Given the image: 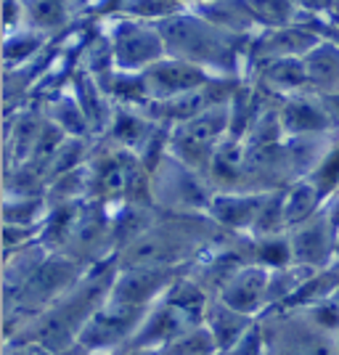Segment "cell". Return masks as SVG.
<instances>
[{"instance_id": "obj_1", "label": "cell", "mask_w": 339, "mask_h": 355, "mask_svg": "<svg viewBox=\"0 0 339 355\" xmlns=\"http://www.w3.org/2000/svg\"><path fill=\"white\" fill-rule=\"evenodd\" d=\"M117 270L119 268L114 257L90 266L69 295H64L59 302H53L51 308L24 321L8 340L32 342L56 355L69 350L80 342V334L93 318V313L109 300Z\"/></svg>"}, {"instance_id": "obj_2", "label": "cell", "mask_w": 339, "mask_h": 355, "mask_svg": "<svg viewBox=\"0 0 339 355\" xmlns=\"http://www.w3.org/2000/svg\"><path fill=\"white\" fill-rule=\"evenodd\" d=\"M157 24L164 37L167 56L202 67L215 77L247 80V51L252 37L223 32L191 8L159 19Z\"/></svg>"}, {"instance_id": "obj_3", "label": "cell", "mask_w": 339, "mask_h": 355, "mask_svg": "<svg viewBox=\"0 0 339 355\" xmlns=\"http://www.w3.org/2000/svg\"><path fill=\"white\" fill-rule=\"evenodd\" d=\"M228 236L209 215H167L119 252L117 268H191L212 244Z\"/></svg>"}, {"instance_id": "obj_4", "label": "cell", "mask_w": 339, "mask_h": 355, "mask_svg": "<svg viewBox=\"0 0 339 355\" xmlns=\"http://www.w3.org/2000/svg\"><path fill=\"white\" fill-rule=\"evenodd\" d=\"M85 270H88V266L77 263L61 252H51V257L35 273V279L21 289V295L16 297L11 305L3 308V321H6L3 340H8L24 321H30L32 315L43 313L53 302H59L64 295H69L80 284V279L85 276Z\"/></svg>"}, {"instance_id": "obj_5", "label": "cell", "mask_w": 339, "mask_h": 355, "mask_svg": "<svg viewBox=\"0 0 339 355\" xmlns=\"http://www.w3.org/2000/svg\"><path fill=\"white\" fill-rule=\"evenodd\" d=\"M101 30L106 35V40H109V45H112V56H114L117 72L141 74L167 56L159 24L151 21V19L114 14L103 19Z\"/></svg>"}, {"instance_id": "obj_6", "label": "cell", "mask_w": 339, "mask_h": 355, "mask_svg": "<svg viewBox=\"0 0 339 355\" xmlns=\"http://www.w3.org/2000/svg\"><path fill=\"white\" fill-rule=\"evenodd\" d=\"M154 207L167 215H207L212 202V186L189 164L175 159L170 151L151 167Z\"/></svg>"}, {"instance_id": "obj_7", "label": "cell", "mask_w": 339, "mask_h": 355, "mask_svg": "<svg viewBox=\"0 0 339 355\" xmlns=\"http://www.w3.org/2000/svg\"><path fill=\"white\" fill-rule=\"evenodd\" d=\"M228 135H231V104L212 106L189 122L170 128L167 151L183 164H189L191 170H196L199 175H207L215 151Z\"/></svg>"}, {"instance_id": "obj_8", "label": "cell", "mask_w": 339, "mask_h": 355, "mask_svg": "<svg viewBox=\"0 0 339 355\" xmlns=\"http://www.w3.org/2000/svg\"><path fill=\"white\" fill-rule=\"evenodd\" d=\"M260 324L268 355H334V337L321 331L305 311H268Z\"/></svg>"}, {"instance_id": "obj_9", "label": "cell", "mask_w": 339, "mask_h": 355, "mask_svg": "<svg viewBox=\"0 0 339 355\" xmlns=\"http://www.w3.org/2000/svg\"><path fill=\"white\" fill-rule=\"evenodd\" d=\"M141 159L109 146L106 141H96L88 157L90 175V202L103 207H117L128 199L135 173L141 170Z\"/></svg>"}, {"instance_id": "obj_10", "label": "cell", "mask_w": 339, "mask_h": 355, "mask_svg": "<svg viewBox=\"0 0 339 355\" xmlns=\"http://www.w3.org/2000/svg\"><path fill=\"white\" fill-rule=\"evenodd\" d=\"M146 313L148 308H130V305H122L114 300H106L101 308L93 313L88 326L82 329L77 345H82L93 355L122 353L133 342Z\"/></svg>"}, {"instance_id": "obj_11", "label": "cell", "mask_w": 339, "mask_h": 355, "mask_svg": "<svg viewBox=\"0 0 339 355\" xmlns=\"http://www.w3.org/2000/svg\"><path fill=\"white\" fill-rule=\"evenodd\" d=\"M286 236L292 247V266L305 270H326L334 266L339 254V231L324 209L315 218L286 231Z\"/></svg>"}, {"instance_id": "obj_12", "label": "cell", "mask_w": 339, "mask_h": 355, "mask_svg": "<svg viewBox=\"0 0 339 355\" xmlns=\"http://www.w3.org/2000/svg\"><path fill=\"white\" fill-rule=\"evenodd\" d=\"M144 85H146L148 104H162V101H173L186 93L205 88L215 80V74L205 72L202 67H193L189 61L164 56L157 61L154 67H148L146 72H141Z\"/></svg>"}, {"instance_id": "obj_13", "label": "cell", "mask_w": 339, "mask_h": 355, "mask_svg": "<svg viewBox=\"0 0 339 355\" xmlns=\"http://www.w3.org/2000/svg\"><path fill=\"white\" fill-rule=\"evenodd\" d=\"M186 270L189 268H119L109 300L130 308H151Z\"/></svg>"}, {"instance_id": "obj_14", "label": "cell", "mask_w": 339, "mask_h": 355, "mask_svg": "<svg viewBox=\"0 0 339 355\" xmlns=\"http://www.w3.org/2000/svg\"><path fill=\"white\" fill-rule=\"evenodd\" d=\"M324 37L315 30H310L305 21H297L279 30H260L250 43L247 51V69L263 61L276 59H302L308 56Z\"/></svg>"}, {"instance_id": "obj_15", "label": "cell", "mask_w": 339, "mask_h": 355, "mask_svg": "<svg viewBox=\"0 0 339 355\" xmlns=\"http://www.w3.org/2000/svg\"><path fill=\"white\" fill-rule=\"evenodd\" d=\"M218 297L250 318H263L270 308V270L257 263L244 266L228 279Z\"/></svg>"}, {"instance_id": "obj_16", "label": "cell", "mask_w": 339, "mask_h": 355, "mask_svg": "<svg viewBox=\"0 0 339 355\" xmlns=\"http://www.w3.org/2000/svg\"><path fill=\"white\" fill-rule=\"evenodd\" d=\"M270 191H215L207 215L225 234L247 236Z\"/></svg>"}, {"instance_id": "obj_17", "label": "cell", "mask_w": 339, "mask_h": 355, "mask_svg": "<svg viewBox=\"0 0 339 355\" xmlns=\"http://www.w3.org/2000/svg\"><path fill=\"white\" fill-rule=\"evenodd\" d=\"M247 80L257 90H263L268 98H276V101H286L299 93H310L302 59H276L254 64L247 69Z\"/></svg>"}, {"instance_id": "obj_18", "label": "cell", "mask_w": 339, "mask_h": 355, "mask_svg": "<svg viewBox=\"0 0 339 355\" xmlns=\"http://www.w3.org/2000/svg\"><path fill=\"white\" fill-rule=\"evenodd\" d=\"M199 326L196 321H191L186 313H180L177 308H173L170 302H154L148 308L146 318L141 329L135 331L133 342L125 347V350H162L164 345H170L173 340H177L180 334H186L189 329Z\"/></svg>"}, {"instance_id": "obj_19", "label": "cell", "mask_w": 339, "mask_h": 355, "mask_svg": "<svg viewBox=\"0 0 339 355\" xmlns=\"http://www.w3.org/2000/svg\"><path fill=\"white\" fill-rule=\"evenodd\" d=\"M281 125H284L286 138L337 133L321 96H315V93H299V96L281 101Z\"/></svg>"}, {"instance_id": "obj_20", "label": "cell", "mask_w": 339, "mask_h": 355, "mask_svg": "<svg viewBox=\"0 0 339 355\" xmlns=\"http://www.w3.org/2000/svg\"><path fill=\"white\" fill-rule=\"evenodd\" d=\"M48 257L51 250L43 241H35L14 252H3V308L21 295V289L35 279V273L43 268Z\"/></svg>"}, {"instance_id": "obj_21", "label": "cell", "mask_w": 339, "mask_h": 355, "mask_svg": "<svg viewBox=\"0 0 339 355\" xmlns=\"http://www.w3.org/2000/svg\"><path fill=\"white\" fill-rule=\"evenodd\" d=\"M69 90L74 93L77 104L82 106L85 117H88V125L93 130V138L98 141L106 135L109 130V122L114 117V101L109 98V93L101 88L98 80H93L82 67H77L69 77Z\"/></svg>"}, {"instance_id": "obj_22", "label": "cell", "mask_w": 339, "mask_h": 355, "mask_svg": "<svg viewBox=\"0 0 339 355\" xmlns=\"http://www.w3.org/2000/svg\"><path fill=\"white\" fill-rule=\"evenodd\" d=\"M244 170H247V144L244 138L228 135L215 151L205 178L212 186V191H241Z\"/></svg>"}, {"instance_id": "obj_23", "label": "cell", "mask_w": 339, "mask_h": 355, "mask_svg": "<svg viewBox=\"0 0 339 355\" xmlns=\"http://www.w3.org/2000/svg\"><path fill=\"white\" fill-rule=\"evenodd\" d=\"M40 112L45 114V119L61 130L67 138H85V141H96L93 138V130L88 125V117L82 112V106L77 104L74 93L69 90V85L61 90H53L40 98Z\"/></svg>"}, {"instance_id": "obj_24", "label": "cell", "mask_w": 339, "mask_h": 355, "mask_svg": "<svg viewBox=\"0 0 339 355\" xmlns=\"http://www.w3.org/2000/svg\"><path fill=\"white\" fill-rule=\"evenodd\" d=\"M202 324H205V329L212 334L218 353L225 355L247 331H250L252 326L257 324V318H250V315H244V313L234 311L231 305H225L220 297L215 295L209 300V308H207Z\"/></svg>"}, {"instance_id": "obj_25", "label": "cell", "mask_w": 339, "mask_h": 355, "mask_svg": "<svg viewBox=\"0 0 339 355\" xmlns=\"http://www.w3.org/2000/svg\"><path fill=\"white\" fill-rule=\"evenodd\" d=\"M191 11L205 16L207 21H212L223 32H231L238 37H254L260 32L247 0H205L191 6Z\"/></svg>"}, {"instance_id": "obj_26", "label": "cell", "mask_w": 339, "mask_h": 355, "mask_svg": "<svg viewBox=\"0 0 339 355\" xmlns=\"http://www.w3.org/2000/svg\"><path fill=\"white\" fill-rule=\"evenodd\" d=\"M305 77H308V90L315 96H329L339 90V43L337 40H321L302 56Z\"/></svg>"}, {"instance_id": "obj_27", "label": "cell", "mask_w": 339, "mask_h": 355, "mask_svg": "<svg viewBox=\"0 0 339 355\" xmlns=\"http://www.w3.org/2000/svg\"><path fill=\"white\" fill-rule=\"evenodd\" d=\"M21 11H24V27L40 32L51 40L56 35H64L74 19L69 0H21Z\"/></svg>"}, {"instance_id": "obj_28", "label": "cell", "mask_w": 339, "mask_h": 355, "mask_svg": "<svg viewBox=\"0 0 339 355\" xmlns=\"http://www.w3.org/2000/svg\"><path fill=\"white\" fill-rule=\"evenodd\" d=\"M51 43H53L51 37L30 30V27L8 32L6 43H3V69H19V67H27L32 61H37Z\"/></svg>"}, {"instance_id": "obj_29", "label": "cell", "mask_w": 339, "mask_h": 355, "mask_svg": "<svg viewBox=\"0 0 339 355\" xmlns=\"http://www.w3.org/2000/svg\"><path fill=\"white\" fill-rule=\"evenodd\" d=\"M324 205H326V196L310 183L308 178L292 183V186L284 191V215H286L289 231H292L295 225H299V223L315 218V215L324 209Z\"/></svg>"}, {"instance_id": "obj_30", "label": "cell", "mask_w": 339, "mask_h": 355, "mask_svg": "<svg viewBox=\"0 0 339 355\" xmlns=\"http://www.w3.org/2000/svg\"><path fill=\"white\" fill-rule=\"evenodd\" d=\"M48 207H51L48 193H35V196L6 193V196H3V225L43 228Z\"/></svg>"}, {"instance_id": "obj_31", "label": "cell", "mask_w": 339, "mask_h": 355, "mask_svg": "<svg viewBox=\"0 0 339 355\" xmlns=\"http://www.w3.org/2000/svg\"><path fill=\"white\" fill-rule=\"evenodd\" d=\"M247 6L260 30L289 27V24H297L302 16V8L295 0H247Z\"/></svg>"}, {"instance_id": "obj_32", "label": "cell", "mask_w": 339, "mask_h": 355, "mask_svg": "<svg viewBox=\"0 0 339 355\" xmlns=\"http://www.w3.org/2000/svg\"><path fill=\"white\" fill-rule=\"evenodd\" d=\"M252 252H254V263L268 268V270L292 266V247H289L286 234L270 239H252Z\"/></svg>"}, {"instance_id": "obj_33", "label": "cell", "mask_w": 339, "mask_h": 355, "mask_svg": "<svg viewBox=\"0 0 339 355\" xmlns=\"http://www.w3.org/2000/svg\"><path fill=\"white\" fill-rule=\"evenodd\" d=\"M162 355H220L215 347L212 334L205 329V324L193 326L186 334H180L177 340H173L170 345H164Z\"/></svg>"}, {"instance_id": "obj_34", "label": "cell", "mask_w": 339, "mask_h": 355, "mask_svg": "<svg viewBox=\"0 0 339 355\" xmlns=\"http://www.w3.org/2000/svg\"><path fill=\"white\" fill-rule=\"evenodd\" d=\"M308 180L324 193L326 199L339 191V135L324 154V159L315 164V170L308 175Z\"/></svg>"}, {"instance_id": "obj_35", "label": "cell", "mask_w": 339, "mask_h": 355, "mask_svg": "<svg viewBox=\"0 0 339 355\" xmlns=\"http://www.w3.org/2000/svg\"><path fill=\"white\" fill-rule=\"evenodd\" d=\"M183 8H189L186 0H125L122 14L159 21V19H167V16L183 11Z\"/></svg>"}, {"instance_id": "obj_36", "label": "cell", "mask_w": 339, "mask_h": 355, "mask_svg": "<svg viewBox=\"0 0 339 355\" xmlns=\"http://www.w3.org/2000/svg\"><path fill=\"white\" fill-rule=\"evenodd\" d=\"M225 355H268V345H266V334H263V324L257 318V324L252 326L250 331L241 337V340L228 350Z\"/></svg>"}, {"instance_id": "obj_37", "label": "cell", "mask_w": 339, "mask_h": 355, "mask_svg": "<svg viewBox=\"0 0 339 355\" xmlns=\"http://www.w3.org/2000/svg\"><path fill=\"white\" fill-rule=\"evenodd\" d=\"M3 355H56V353L45 350L40 345H32V342L3 340Z\"/></svg>"}, {"instance_id": "obj_38", "label": "cell", "mask_w": 339, "mask_h": 355, "mask_svg": "<svg viewBox=\"0 0 339 355\" xmlns=\"http://www.w3.org/2000/svg\"><path fill=\"white\" fill-rule=\"evenodd\" d=\"M321 101H324L326 112H329V119H331L334 130L339 133V90L337 93H329V96H321Z\"/></svg>"}, {"instance_id": "obj_39", "label": "cell", "mask_w": 339, "mask_h": 355, "mask_svg": "<svg viewBox=\"0 0 339 355\" xmlns=\"http://www.w3.org/2000/svg\"><path fill=\"white\" fill-rule=\"evenodd\" d=\"M324 212L329 215V220L334 223V228L339 231V191L334 193V196H329V199H326Z\"/></svg>"}, {"instance_id": "obj_40", "label": "cell", "mask_w": 339, "mask_h": 355, "mask_svg": "<svg viewBox=\"0 0 339 355\" xmlns=\"http://www.w3.org/2000/svg\"><path fill=\"white\" fill-rule=\"evenodd\" d=\"M117 355H162V353H159V350H133V347H130V350H122V353H117Z\"/></svg>"}, {"instance_id": "obj_41", "label": "cell", "mask_w": 339, "mask_h": 355, "mask_svg": "<svg viewBox=\"0 0 339 355\" xmlns=\"http://www.w3.org/2000/svg\"><path fill=\"white\" fill-rule=\"evenodd\" d=\"M329 19L339 27V0H331V11H329Z\"/></svg>"}, {"instance_id": "obj_42", "label": "cell", "mask_w": 339, "mask_h": 355, "mask_svg": "<svg viewBox=\"0 0 339 355\" xmlns=\"http://www.w3.org/2000/svg\"><path fill=\"white\" fill-rule=\"evenodd\" d=\"M329 300L334 302V308H337V311H339V286H337V289H334V295L329 297Z\"/></svg>"}, {"instance_id": "obj_43", "label": "cell", "mask_w": 339, "mask_h": 355, "mask_svg": "<svg viewBox=\"0 0 339 355\" xmlns=\"http://www.w3.org/2000/svg\"><path fill=\"white\" fill-rule=\"evenodd\" d=\"M334 355H339V331H337V337H334Z\"/></svg>"}, {"instance_id": "obj_44", "label": "cell", "mask_w": 339, "mask_h": 355, "mask_svg": "<svg viewBox=\"0 0 339 355\" xmlns=\"http://www.w3.org/2000/svg\"><path fill=\"white\" fill-rule=\"evenodd\" d=\"M331 268H334V273L339 276V254H337V260H334V266H331Z\"/></svg>"}]
</instances>
